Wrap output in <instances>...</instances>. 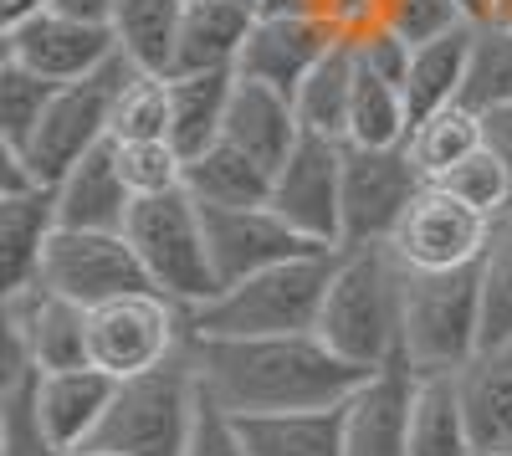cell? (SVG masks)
<instances>
[{"instance_id":"1","label":"cell","mask_w":512,"mask_h":456,"mask_svg":"<svg viewBox=\"0 0 512 456\" xmlns=\"http://www.w3.org/2000/svg\"><path fill=\"white\" fill-rule=\"evenodd\" d=\"M190 359L200 390L231 416L344 405L369 380V369L338 359L318 334H272V339L190 334Z\"/></svg>"},{"instance_id":"2","label":"cell","mask_w":512,"mask_h":456,"mask_svg":"<svg viewBox=\"0 0 512 456\" xmlns=\"http://www.w3.org/2000/svg\"><path fill=\"white\" fill-rule=\"evenodd\" d=\"M400 287L405 267L390 252V241L338 246L328 298L318 313V339L369 375L384 364H400Z\"/></svg>"},{"instance_id":"3","label":"cell","mask_w":512,"mask_h":456,"mask_svg":"<svg viewBox=\"0 0 512 456\" xmlns=\"http://www.w3.org/2000/svg\"><path fill=\"white\" fill-rule=\"evenodd\" d=\"M487 344L482 262L456 272H410L400 287V364L410 375H461Z\"/></svg>"},{"instance_id":"4","label":"cell","mask_w":512,"mask_h":456,"mask_svg":"<svg viewBox=\"0 0 512 456\" xmlns=\"http://www.w3.org/2000/svg\"><path fill=\"white\" fill-rule=\"evenodd\" d=\"M338 252L292 257L246 282L221 287L210 303L190 313V334L205 339H272V334H318V313L328 298Z\"/></svg>"},{"instance_id":"5","label":"cell","mask_w":512,"mask_h":456,"mask_svg":"<svg viewBox=\"0 0 512 456\" xmlns=\"http://www.w3.org/2000/svg\"><path fill=\"white\" fill-rule=\"evenodd\" d=\"M200 375L190 359V339L175 359L159 369H144L134 380H118L113 405L93 441L82 451H108V456H185L195 421H200Z\"/></svg>"},{"instance_id":"6","label":"cell","mask_w":512,"mask_h":456,"mask_svg":"<svg viewBox=\"0 0 512 456\" xmlns=\"http://www.w3.org/2000/svg\"><path fill=\"white\" fill-rule=\"evenodd\" d=\"M123 236L134 241V252L154 282V293H164L169 303H180L185 313H195L200 303H210L221 293L216 262H210V241H205V211L195 205L190 190H169V195H149L134 200Z\"/></svg>"},{"instance_id":"7","label":"cell","mask_w":512,"mask_h":456,"mask_svg":"<svg viewBox=\"0 0 512 456\" xmlns=\"http://www.w3.org/2000/svg\"><path fill=\"white\" fill-rule=\"evenodd\" d=\"M134 72L139 67L118 52L108 67H98V72L77 77V82H62V88H57L47 118H41V129H36V139L21 154L41 185H57L77 159H88L98 144L113 139V108H118L123 82Z\"/></svg>"},{"instance_id":"8","label":"cell","mask_w":512,"mask_h":456,"mask_svg":"<svg viewBox=\"0 0 512 456\" xmlns=\"http://www.w3.org/2000/svg\"><path fill=\"white\" fill-rule=\"evenodd\" d=\"M185 339H190V313L154 287L88 308V364L108 369L113 380H134L144 369H159L164 359L185 349Z\"/></svg>"},{"instance_id":"9","label":"cell","mask_w":512,"mask_h":456,"mask_svg":"<svg viewBox=\"0 0 512 456\" xmlns=\"http://www.w3.org/2000/svg\"><path fill=\"white\" fill-rule=\"evenodd\" d=\"M36 287H52L82 308H103L113 298L144 293L154 282L123 231H57L47 257H41Z\"/></svg>"},{"instance_id":"10","label":"cell","mask_w":512,"mask_h":456,"mask_svg":"<svg viewBox=\"0 0 512 456\" xmlns=\"http://www.w3.org/2000/svg\"><path fill=\"white\" fill-rule=\"evenodd\" d=\"M487 236H492V216H482L477 205H466L446 185H420L405 221L390 236V252L410 272H456L482 262Z\"/></svg>"},{"instance_id":"11","label":"cell","mask_w":512,"mask_h":456,"mask_svg":"<svg viewBox=\"0 0 512 456\" xmlns=\"http://www.w3.org/2000/svg\"><path fill=\"white\" fill-rule=\"evenodd\" d=\"M267 205L292 231H303L308 241L338 252L344 246V144L303 134V144L272 175Z\"/></svg>"},{"instance_id":"12","label":"cell","mask_w":512,"mask_h":456,"mask_svg":"<svg viewBox=\"0 0 512 456\" xmlns=\"http://www.w3.org/2000/svg\"><path fill=\"white\" fill-rule=\"evenodd\" d=\"M425 175L410 149H359L344 144V246H379L405 221Z\"/></svg>"},{"instance_id":"13","label":"cell","mask_w":512,"mask_h":456,"mask_svg":"<svg viewBox=\"0 0 512 456\" xmlns=\"http://www.w3.org/2000/svg\"><path fill=\"white\" fill-rule=\"evenodd\" d=\"M0 57L31 67L47 82H77L118 57V36L108 21H88V16L52 6L16 31H0Z\"/></svg>"},{"instance_id":"14","label":"cell","mask_w":512,"mask_h":456,"mask_svg":"<svg viewBox=\"0 0 512 456\" xmlns=\"http://www.w3.org/2000/svg\"><path fill=\"white\" fill-rule=\"evenodd\" d=\"M205 211V205H200ZM205 241H210V262H216L221 287L246 282L267 267H282L292 257H313L328 246L308 241L303 231H292L272 205H241V211H205Z\"/></svg>"},{"instance_id":"15","label":"cell","mask_w":512,"mask_h":456,"mask_svg":"<svg viewBox=\"0 0 512 456\" xmlns=\"http://www.w3.org/2000/svg\"><path fill=\"white\" fill-rule=\"evenodd\" d=\"M338 36L323 16H256L246 47H241V62H236V77L246 82H267L277 93H297L303 77L338 47Z\"/></svg>"},{"instance_id":"16","label":"cell","mask_w":512,"mask_h":456,"mask_svg":"<svg viewBox=\"0 0 512 456\" xmlns=\"http://www.w3.org/2000/svg\"><path fill=\"white\" fill-rule=\"evenodd\" d=\"M6 349H21L41 375L88 364V308L52 293V287L11 293L6 298Z\"/></svg>"},{"instance_id":"17","label":"cell","mask_w":512,"mask_h":456,"mask_svg":"<svg viewBox=\"0 0 512 456\" xmlns=\"http://www.w3.org/2000/svg\"><path fill=\"white\" fill-rule=\"evenodd\" d=\"M415 375L384 364L344 400V456H410Z\"/></svg>"},{"instance_id":"18","label":"cell","mask_w":512,"mask_h":456,"mask_svg":"<svg viewBox=\"0 0 512 456\" xmlns=\"http://www.w3.org/2000/svg\"><path fill=\"white\" fill-rule=\"evenodd\" d=\"M52 190H57L62 231H123L128 211H134V190H128L123 175H118L113 139L98 144L88 159H77Z\"/></svg>"},{"instance_id":"19","label":"cell","mask_w":512,"mask_h":456,"mask_svg":"<svg viewBox=\"0 0 512 456\" xmlns=\"http://www.w3.org/2000/svg\"><path fill=\"white\" fill-rule=\"evenodd\" d=\"M118 380L98 364H77V369H47L36 375V400L41 416H47V431L57 436V446L72 456L93 441V431L103 426L108 405H113Z\"/></svg>"},{"instance_id":"20","label":"cell","mask_w":512,"mask_h":456,"mask_svg":"<svg viewBox=\"0 0 512 456\" xmlns=\"http://www.w3.org/2000/svg\"><path fill=\"white\" fill-rule=\"evenodd\" d=\"M62 231L57 221V190L36 185L26 195H0V293H26L41 277L52 236Z\"/></svg>"},{"instance_id":"21","label":"cell","mask_w":512,"mask_h":456,"mask_svg":"<svg viewBox=\"0 0 512 456\" xmlns=\"http://www.w3.org/2000/svg\"><path fill=\"white\" fill-rule=\"evenodd\" d=\"M236 149H246L256 164H267L277 175L287 154L303 144V123H297V108L287 93L267 88V82H246L236 77V93H231V108H226V134Z\"/></svg>"},{"instance_id":"22","label":"cell","mask_w":512,"mask_h":456,"mask_svg":"<svg viewBox=\"0 0 512 456\" xmlns=\"http://www.w3.org/2000/svg\"><path fill=\"white\" fill-rule=\"evenodd\" d=\"M251 26H256L251 0H185L175 72H236Z\"/></svg>"},{"instance_id":"23","label":"cell","mask_w":512,"mask_h":456,"mask_svg":"<svg viewBox=\"0 0 512 456\" xmlns=\"http://www.w3.org/2000/svg\"><path fill=\"white\" fill-rule=\"evenodd\" d=\"M477 446H512V334L487 339L456 375Z\"/></svg>"},{"instance_id":"24","label":"cell","mask_w":512,"mask_h":456,"mask_svg":"<svg viewBox=\"0 0 512 456\" xmlns=\"http://www.w3.org/2000/svg\"><path fill=\"white\" fill-rule=\"evenodd\" d=\"M231 93H236V72H175L169 77V144L185 159L221 144Z\"/></svg>"},{"instance_id":"25","label":"cell","mask_w":512,"mask_h":456,"mask_svg":"<svg viewBox=\"0 0 512 456\" xmlns=\"http://www.w3.org/2000/svg\"><path fill=\"white\" fill-rule=\"evenodd\" d=\"M251 456H344V405L236 416Z\"/></svg>"},{"instance_id":"26","label":"cell","mask_w":512,"mask_h":456,"mask_svg":"<svg viewBox=\"0 0 512 456\" xmlns=\"http://www.w3.org/2000/svg\"><path fill=\"white\" fill-rule=\"evenodd\" d=\"M185 190L205 211H241V205H267L272 200V170L256 164L231 139L210 144L205 154L185 159Z\"/></svg>"},{"instance_id":"27","label":"cell","mask_w":512,"mask_h":456,"mask_svg":"<svg viewBox=\"0 0 512 456\" xmlns=\"http://www.w3.org/2000/svg\"><path fill=\"white\" fill-rule=\"evenodd\" d=\"M477 436L466 421V400L456 375H415L410 410V456H477Z\"/></svg>"},{"instance_id":"28","label":"cell","mask_w":512,"mask_h":456,"mask_svg":"<svg viewBox=\"0 0 512 456\" xmlns=\"http://www.w3.org/2000/svg\"><path fill=\"white\" fill-rule=\"evenodd\" d=\"M180 21H185V0H113V16H108L118 52L139 72H159V77L175 72Z\"/></svg>"},{"instance_id":"29","label":"cell","mask_w":512,"mask_h":456,"mask_svg":"<svg viewBox=\"0 0 512 456\" xmlns=\"http://www.w3.org/2000/svg\"><path fill=\"white\" fill-rule=\"evenodd\" d=\"M354 77H359L354 41L344 36V41H338V47H333V52L303 77V88L292 93V108H297V123H303V134H318V139H333V144H344V139H349Z\"/></svg>"},{"instance_id":"30","label":"cell","mask_w":512,"mask_h":456,"mask_svg":"<svg viewBox=\"0 0 512 456\" xmlns=\"http://www.w3.org/2000/svg\"><path fill=\"white\" fill-rule=\"evenodd\" d=\"M472 31L477 21H466L436 41H420L410 47V67H405V98H410V113L425 118L446 103H461V88H466V62H472Z\"/></svg>"},{"instance_id":"31","label":"cell","mask_w":512,"mask_h":456,"mask_svg":"<svg viewBox=\"0 0 512 456\" xmlns=\"http://www.w3.org/2000/svg\"><path fill=\"white\" fill-rule=\"evenodd\" d=\"M36 375L41 369L21 349H6V380H0V456H67L57 446V436L47 431V416H41Z\"/></svg>"},{"instance_id":"32","label":"cell","mask_w":512,"mask_h":456,"mask_svg":"<svg viewBox=\"0 0 512 456\" xmlns=\"http://www.w3.org/2000/svg\"><path fill=\"white\" fill-rule=\"evenodd\" d=\"M482 144H487L482 113L466 108V103H446V108H436V113L415 118V129H410V139H405V149H410V159H415V170L425 175V185L446 180L456 164L472 159Z\"/></svg>"},{"instance_id":"33","label":"cell","mask_w":512,"mask_h":456,"mask_svg":"<svg viewBox=\"0 0 512 456\" xmlns=\"http://www.w3.org/2000/svg\"><path fill=\"white\" fill-rule=\"evenodd\" d=\"M410 129H415V113H410V98H405V82H395V77H384V72L359 62L354 113H349V139L344 144H359V149H405Z\"/></svg>"},{"instance_id":"34","label":"cell","mask_w":512,"mask_h":456,"mask_svg":"<svg viewBox=\"0 0 512 456\" xmlns=\"http://www.w3.org/2000/svg\"><path fill=\"white\" fill-rule=\"evenodd\" d=\"M57 88H62V82H47V77H36L31 67L0 57V144L26 154V144L36 139L41 118H47V108L57 98Z\"/></svg>"},{"instance_id":"35","label":"cell","mask_w":512,"mask_h":456,"mask_svg":"<svg viewBox=\"0 0 512 456\" xmlns=\"http://www.w3.org/2000/svg\"><path fill=\"white\" fill-rule=\"evenodd\" d=\"M461 103L477 108V113L512 103V26L507 21H477Z\"/></svg>"},{"instance_id":"36","label":"cell","mask_w":512,"mask_h":456,"mask_svg":"<svg viewBox=\"0 0 512 456\" xmlns=\"http://www.w3.org/2000/svg\"><path fill=\"white\" fill-rule=\"evenodd\" d=\"M113 159L134 200L185 190V154L169 139H113Z\"/></svg>"},{"instance_id":"37","label":"cell","mask_w":512,"mask_h":456,"mask_svg":"<svg viewBox=\"0 0 512 456\" xmlns=\"http://www.w3.org/2000/svg\"><path fill=\"white\" fill-rule=\"evenodd\" d=\"M113 139H169V77L134 72L113 108Z\"/></svg>"},{"instance_id":"38","label":"cell","mask_w":512,"mask_h":456,"mask_svg":"<svg viewBox=\"0 0 512 456\" xmlns=\"http://www.w3.org/2000/svg\"><path fill=\"white\" fill-rule=\"evenodd\" d=\"M482 303H487V339L512 334V205L492 216V236L482 252Z\"/></svg>"},{"instance_id":"39","label":"cell","mask_w":512,"mask_h":456,"mask_svg":"<svg viewBox=\"0 0 512 456\" xmlns=\"http://www.w3.org/2000/svg\"><path fill=\"white\" fill-rule=\"evenodd\" d=\"M436 185H446L451 195H461L466 205H477L482 216H497L502 205H512V170L507 164L482 144L472 159H461L456 170L446 175V180H436Z\"/></svg>"},{"instance_id":"40","label":"cell","mask_w":512,"mask_h":456,"mask_svg":"<svg viewBox=\"0 0 512 456\" xmlns=\"http://www.w3.org/2000/svg\"><path fill=\"white\" fill-rule=\"evenodd\" d=\"M472 16H466L456 0H390L384 6V26H390L400 41H410V47H420V41H436L456 26H466Z\"/></svg>"},{"instance_id":"41","label":"cell","mask_w":512,"mask_h":456,"mask_svg":"<svg viewBox=\"0 0 512 456\" xmlns=\"http://www.w3.org/2000/svg\"><path fill=\"white\" fill-rule=\"evenodd\" d=\"M185 456H251L246 441H241V426L231 410H221L216 400H200V421H195V436L185 446Z\"/></svg>"},{"instance_id":"42","label":"cell","mask_w":512,"mask_h":456,"mask_svg":"<svg viewBox=\"0 0 512 456\" xmlns=\"http://www.w3.org/2000/svg\"><path fill=\"white\" fill-rule=\"evenodd\" d=\"M354 57H359L364 67L384 72V77L405 82V67H410V41H400L390 26H374V31L354 36Z\"/></svg>"},{"instance_id":"43","label":"cell","mask_w":512,"mask_h":456,"mask_svg":"<svg viewBox=\"0 0 512 456\" xmlns=\"http://www.w3.org/2000/svg\"><path fill=\"white\" fill-rule=\"evenodd\" d=\"M384 6L390 0H323V21L338 31V36H364L374 26H384Z\"/></svg>"},{"instance_id":"44","label":"cell","mask_w":512,"mask_h":456,"mask_svg":"<svg viewBox=\"0 0 512 456\" xmlns=\"http://www.w3.org/2000/svg\"><path fill=\"white\" fill-rule=\"evenodd\" d=\"M482 129H487V149L512 170V103L487 108V113H482Z\"/></svg>"},{"instance_id":"45","label":"cell","mask_w":512,"mask_h":456,"mask_svg":"<svg viewBox=\"0 0 512 456\" xmlns=\"http://www.w3.org/2000/svg\"><path fill=\"white\" fill-rule=\"evenodd\" d=\"M57 0H0V31H16V26H26L31 16H41V11H52Z\"/></svg>"},{"instance_id":"46","label":"cell","mask_w":512,"mask_h":456,"mask_svg":"<svg viewBox=\"0 0 512 456\" xmlns=\"http://www.w3.org/2000/svg\"><path fill=\"white\" fill-rule=\"evenodd\" d=\"M256 16H323V0H251Z\"/></svg>"},{"instance_id":"47","label":"cell","mask_w":512,"mask_h":456,"mask_svg":"<svg viewBox=\"0 0 512 456\" xmlns=\"http://www.w3.org/2000/svg\"><path fill=\"white\" fill-rule=\"evenodd\" d=\"M62 11H72V16H88V21H108L113 16V0H57Z\"/></svg>"},{"instance_id":"48","label":"cell","mask_w":512,"mask_h":456,"mask_svg":"<svg viewBox=\"0 0 512 456\" xmlns=\"http://www.w3.org/2000/svg\"><path fill=\"white\" fill-rule=\"evenodd\" d=\"M487 21H507L512 26V0H487Z\"/></svg>"},{"instance_id":"49","label":"cell","mask_w":512,"mask_h":456,"mask_svg":"<svg viewBox=\"0 0 512 456\" xmlns=\"http://www.w3.org/2000/svg\"><path fill=\"white\" fill-rule=\"evenodd\" d=\"M456 6L472 16V21H487V0H456Z\"/></svg>"},{"instance_id":"50","label":"cell","mask_w":512,"mask_h":456,"mask_svg":"<svg viewBox=\"0 0 512 456\" xmlns=\"http://www.w3.org/2000/svg\"><path fill=\"white\" fill-rule=\"evenodd\" d=\"M477 456H512V446H487V451H477Z\"/></svg>"},{"instance_id":"51","label":"cell","mask_w":512,"mask_h":456,"mask_svg":"<svg viewBox=\"0 0 512 456\" xmlns=\"http://www.w3.org/2000/svg\"><path fill=\"white\" fill-rule=\"evenodd\" d=\"M72 456H108V451H72Z\"/></svg>"}]
</instances>
